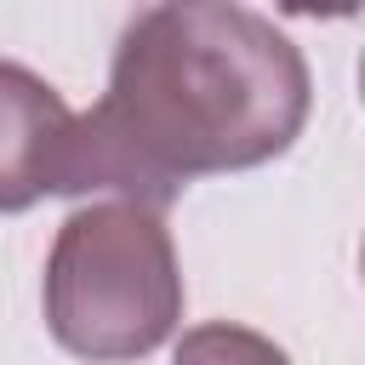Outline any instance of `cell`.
Returning <instances> with one entry per match:
<instances>
[{
  "instance_id": "cell-2",
  "label": "cell",
  "mask_w": 365,
  "mask_h": 365,
  "mask_svg": "<svg viewBox=\"0 0 365 365\" xmlns=\"http://www.w3.org/2000/svg\"><path fill=\"white\" fill-rule=\"evenodd\" d=\"M182 319V268L160 211L97 200L63 217L46 257V325L91 365L154 354Z\"/></svg>"
},
{
  "instance_id": "cell-3",
  "label": "cell",
  "mask_w": 365,
  "mask_h": 365,
  "mask_svg": "<svg viewBox=\"0 0 365 365\" xmlns=\"http://www.w3.org/2000/svg\"><path fill=\"white\" fill-rule=\"evenodd\" d=\"M74 143V108L34 68L0 57V211H29L63 194Z\"/></svg>"
},
{
  "instance_id": "cell-1",
  "label": "cell",
  "mask_w": 365,
  "mask_h": 365,
  "mask_svg": "<svg viewBox=\"0 0 365 365\" xmlns=\"http://www.w3.org/2000/svg\"><path fill=\"white\" fill-rule=\"evenodd\" d=\"M314 103L297 40L234 0H171L125 23L108 91L74 114L63 194L165 211L194 177L285 154Z\"/></svg>"
},
{
  "instance_id": "cell-4",
  "label": "cell",
  "mask_w": 365,
  "mask_h": 365,
  "mask_svg": "<svg viewBox=\"0 0 365 365\" xmlns=\"http://www.w3.org/2000/svg\"><path fill=\"white\" fill-rule=\"evenodd\" d=\"M171 365H291L279 342H268L262 331L251 325H234V319H205L194 331H182Z\"/></svg>"
}]
</instances>
